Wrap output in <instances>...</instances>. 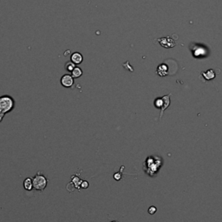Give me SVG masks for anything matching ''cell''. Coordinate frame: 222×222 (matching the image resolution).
Listing matches in <instances>:
<instances>
[{
    "label": "cell",
    "mask_w": 222,
    "mask_h": 222,
    "mask_svg": "<svg viewBox=\"0 0 222 222\" xmlns=\"http://www.w3.org/2000/svg\"><path fill=\"white\" fill-rule=\"evenodd\" d=\"M15 108V100L10 96H0V111L4 114L10 113Z\"/></svg>",
    "instance_id": "1"
},
{
    "label": "cell",
    "mask_w": 222,
    "mask_h": 222,
    "mask_svg": "<svg viewBox=\"0 0 222 222\" xmlns=\"http://www.w3.org/2000/svg\"><path fill=\"white\" fill-rule=\"evenodd\" d=\"M32 183H33V188L36 191L43 192L48 185V180L44 175L41 174L40 172H38L32 179Z\"/></svg>",
    "instance_id": "2"
},
{
    "label": "cell",
    "mask_w": 222,
    "mask_h": 222,
    "mask_svg": "<svg viewBox=\"0 0 222 222\" xmlns=\"http://www.w3.org/2000/svg\"><path fill=\"white\" fill-rule=\"evenodd\" d=\"M61 84L64 88H70L73 86L74 84V78L72 77V76L69 74H65L61 77Z\"/></svg>",
    "instance_id": "3"
},
{
    "label": "cell",
    "mask_w": 222,
    "mask_h": 222,
    "mask_svg": "<svg viewBox=\"0 0 222 222\" xmlns=\"http://www.w3.org/2000/svg\"><path fill=\"white\" fill-rule=\"evenodd\" d=\"M157 41H159L160 45L162 47H165V48H172V47H174L175 44H176V43L173 40H172L169 37L159 38V39H157Z\"/></svg>",
    "instance_id": "4"
},
{
    "label": "cell",
    "mask_w": 222,
    "mask_h": 222,
    "mask_svg": "<svg viewBox=\"0 0 222 222\" xmlns=\"http://www.w3.org/2000/svg\"><path fill=\"white\" fill-rule=\"evenodd\" d=\"M170 96H171V94L162 96V98H163V106H162V108L160 109V120L161 119V117H162V116H163L164 111L166 110V109L168 108V106L170 105Z\"/></svg>",
    "instance_id": "5"
},
{
    "label": "cell",
    "mask_w": 222,
    "mask_h": 222,
    "mask_svg": "<svg viewBox=\"0 0 222 222\" xmlns=\"http://www.w3.org/2000/svg\"><path fill=\"white\" fill-rule=\"evenodd\" d=\"M70 60H71V62H74L75 64H80L83 60V57L79 52H75L70 56Z\"/></svg>",
    "instance_id": "6"
},
{
    "label": "cell",
    "mask_w": 222,
    "mask_h": 222,
    "mask_svg": "<svg viewBox=\"0 0 222 222\" xmlns=\"http://www.w3.org/2000/svg\"><path fill=\"white\" fill-rule=\"evenodd\" d=\"M201 74H202V76H204V78H205V79H206L207 81H209V80H212V79H214L216 76V73L214 72V69H208L207 71H206V72H202Z\"/></svg>",
    "instance_id": "7"
},
{
    "label": "cell",
    "mask_w": 222,
    "mask_h": 222,
    "mask_svg": "<svg viewBox=\"0 0 222 222\" xmlns=\"http://www.w3.org/2000/svg\"><path fill=\"white\" fill-rule=\"evenodd\" d=\"M157 74L160 76H165L167 75V68H166V64H160L157 69Z\"/></svg>",
    "instance_id": "8"
},
{
    "label": "cell",
    "mask_w": 222,
    "mask_h": 222,
    "mask_svg": "<svg viewBox=\"0 0 222 222\" xmlns=\"http://www.w3.org/2000/svg\"><path fill=\"white\" fill-rule=\"evenodd\" d=\"M24 187L27 191H31L33 189V183H32V179L31 178H26L24 181Z\"/></svg>",
    "instance_id": "9"
},
{
    "label": "cell",
    "mask_w": 222,
    "mask_h": 222,
    "mask_svg": "<svg viewBox=\"0 0 222 222\" xmlns=\"http://www.w3.org/2000/svg\"><path fill=\"white\" fill-rule=\"evenodd\" d=\"M82 75V70L79 67H75L74 69L71 71V76L73 78H78Z\"/></svg>",
    "instance_id": "10"
},
{
    "label": "cell",
    "mask_w": 222,
    "mask_h": 222,
    "mask_svg": "<svg viewBox=\"0 0 222 222\" xmlns=\"http://www.w3.org/2000/svg\"><path fill=\"white\" fill-rule=\"evenodd\" d=\"M76 67V64H75L74 62H72L71 61L70 62H66V64H65V69L69 71V72H71L74 68Z\"/></svg>",
    "instance_id": "11"
},
{
    "label": "cell",
    "mask_w": 222,
    "mask_h": 222,
    "mask_svg": "<svg viewBox=\"0 0 222 222\" xmlns=\"http://www.w3.org/2000/svg\"><path fill=\"white\" fill-rule=\"evenodd\" d=\"M154 106L158 109H161L163 106V98L162 97H159V98L155 99L154 101Z\"/></svg>",
    "instance_id": "12"
},
{
    "label": "cell",
    "mask_w": 222,
    "mask_h": 222,
    "mask_svg": "<svg viewBox=\"0 0 222 222\" xmlns=\"http://www.w3.org/2000/svg\"><path fill=\"white\" fill-rule=\"evenodd\" d=\"M156 212H157V208H156L155 207H154V206H152V207H150L148 208V214H151V215L154 214Z\"/></svg>",
    "instance_id": "13"
},
{
    "label": "cell",
    "mask_w": 222,
    "mask_h": 222,
    "mask_svg": "<svg viewBox=\"0 0 222 222\" xmlns=\"http://www.w3.org/2000/svg\"><path fill=\"white\" fill-rule=\"evenodd\" d=\"M81 187L83 188V189H86L89 187V182L86 180H82V183H81Z\"/></svg>",
    "instance_id": "14"
},
{
    "label": "cell",
    "mask_w": 222,
    "mask_h": 222,
    "mask_svg": "<svg viewBox=\"0 0 222 222\" xmlns=\"http://www.w3.org/2000/svg\"><path fill=\"white\" fill-rule=\"evenodd\" d=\"M114 179L116 180H120L122 179V174L121 173H116L114 174Z\"/></svg>",
    "instance_id": "15"
},
{
    "label": "cell",
    "mask_w": 222,
    "mask_h": 222,
    "mask_svg": "<svg viewBox=\"0 0 222 222\" xmlns=\"http://www.w3.org/2000/svg\"><path fill=\"white\" fill-rule=\"evenodd\" d=\"M5 114L2 113V112L0 111V123L3 121V119H4V117H5Z\"/></svg>",
    "instance_id": "16"
},
{
    "label": "cell",
    "mask_w": 222,
    "mask_h": 222,
    "mask_svg": "<svg viewBox=\"0 0 222 222\" xmlns=\"http://www.w3.org/2000/svg\"><path fill=\"white\" fill-rule=\"evenodd\" d=\"M111 222H117V221H115V220H114V221H111Z\"/></svg>",
    "instance_id": "17"
}]
</instances>
